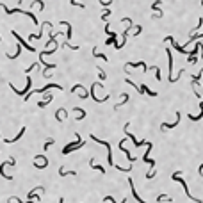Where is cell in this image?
<instances>
[{
	"label": "cell",
	"mask_w": 203,
	"mask_h": 203,
	"mask_svg": "<svg viewBox=\"0 0 203 203\" xmlns=\"http://www.w3.org/2000/svg\"><path fill=\"white\" fill-rule=\"evenodd\" d=\"M0 7H2V9H4V11L7 13V14H14V13H20V14H27V16H29V18L32 20V23H34V25H39V21L36 20V16H34V14H32L30 11H23V9H20V7L9 9V7H7V5H4V4H0Z\"/></svg>",
	"instance_id": "obj_1"
},
{
	"label": "cell",
	"mask_w": 203,
	"mask_h": 203,
	"mask_svg": "<svg viewBox=\"0 0 203 203\" xmlns=\"http://www.w3.org/2000/svg\"><path fill=\"white\" fill-rule=\"evenodd\" d=\"M180 175H182V173H180V171H176V173H173V176H171V178H173L175 182H180V183H182V187H183V191H185V194H187V196H189V198H191L192 201L201 203V200H200V198H194V196H192V194L189 192V187H187V183H185V180H183V178L180 176Z\"/></svg>",
	"instance_id": "obj_2"
},
{
	"label": "cell",
	"mask_w": 203,
	"mask_h": 203,
	"mask_svg": "<svg viewBox=\"0 0 203 203\" xmlns=\"http://www.w3.org/2000/svg\"><path fill=\"white\" fill-rule=\"evenodd\" d=\"M75 136H77V141L71 142V144H66V146L62 148V155H68L70 151H73V150H77V148H82V146H84V141H82L80 134H75Z\"/></svg>",
	"instance_id": "obj_3"
},
{
	"label": "cell",
	"mask_w": 203,
	"mask_h": 203,
	"mask_svg": "<svg viewBox=\"0 0 203 203\" xmlns=\"http://www.w3.org/2000/svg\"><path fill=\"white\" fill-rule=\"evenodd\" d=\"M91 139H93V141H96L98 144H103V146L107 148V162L111 164V166H116V164H114V159H112V148H111V144H109L107 141H102V139H96V136H93V134H91Z\"/></svg>",
	"instance_id": "obj_4"
},
{
	"label": "cell",
	"mask_w": 203,
	"mask_h": 203,
	"mask_svg": "<svg viewBox=\"0 0 203 203\" xmlns=\"http://www.w3.org/2000/svg\"><path fill=\"white\" fill-rule=\"evenodd\" d=\"M128 126H130V123H125V134H126V137H130V139H132L134 146H137V148H139V146H148V144H150L148 141H137V139L134 137V134H130V132H128Z\"/></svg>",
	"instance_id": "obj_5"
},
{
	"label": "cell",
	"mask_w": 203,
	"mask_h": 203,
	"mask_svg": "<svg viewBox=\"0 0 203 203\" xmlns=\"http://www.w3.org/2000/svg\"><path fill=\"white\" fill-rule=\"evenodd\" d=\"M59 89L61 91L62 89V86H59V84H46V86H43V87H38V89H34V91H30V93H39V95H43V93H46L48 89Z\"/></svg>",
	"instance_id": "obj_6"
},
{
	"label": "cell",
	"mask_w": 203,
	"mask_h": 203,
	"mask_svg": "<svg viewBox=\"0 0 203 203\" xmlns=\"http://www.w3.org/2000/svg\"><path fill=\"white\" fill-rule=\"evenodd\" d=\"M11 34H13V36H14V38H16V39H18V43H20L21 46H25V48H27V50H29V52H36V48H34V46H30V45H29V43H27V41L23 39V38H20V34H18V32H16V30H13V32H11Z\"/></svg>",
	"instance_id": "obj_7"
},
{
	"label": "cell",
	"mask_w": 203,
	"mask_h": 203,
	"mask_svg": "<svg viewBox=\"0 0 203 203\" xmlns=\"http://www.w3.org/2000/svg\"><path fill=\"white\" fill-rule=\"evenodd\" d=\"M30 84H32V79H30V77H27V86H25V89H16V87H14V86H13V84H9V87H11V91H14V93H16V95H21V96H25V91H29V89H30Z\"/></svg>",
	"instance_id": "obj_8"
},
{
	"label": "cell",
	"mask_w": 203,
	"mask_h": 203,
	"mask_svg": "<svg viewBox=\"0 0 203 203\" xmlns=\"http://www.w3.org/2000/svg\"><path fill=\"white\" fill-rule=\"evenodd\" d=\"M166 54H167V61H169V82H173L175 80V77H173V55H171L169 48H166Z\"/></svg>",
	"instance_id": "obj_9"
},
{
	"label": "cell",
	"mask_w": 203,
	"mask_h": 203,
	"mask_svg": "<svg viewBox=\"0 0 203 203\" xmlns=\"http://www.w3.org/2000/svg\"><path fill=\"white\" fill-rule=\"evenodd\" d=\"M180 118H182V114H180V112H176V120H175L173 123H162V125H161V128H162V130H166V128H175V126L180 123Z\"/></svg>",
	"instance_id": "obj_10"
},
{
	"label": "cell",
	"mask_w": 203,
	"mask_h": 203,
	"mask_svg": "<svg viewBox=\"0 0 203 203\" xmlns=\"http://www.w3.org/2000/svg\"><path fill=\"white\" fill-rule=\"evenodd\" d=\"M128 185H130V189H132V196H134V198H136L137 201H139V203H148V201H144L141 196H139V192L136 191V187H134V182H132V178H128Z\"/></svg>",
	"instance_id": "obj_11"
},
{
	"label": "cell",
	"mask_w": 203,
	"mask_h": 203,
	"mask_svg": "<svg viewBox=\"0 0 203 203\" xmlns=\"http://www.w3.org/2000/svg\"><path fill=\"white\" fill-rule=\"evenodd\" d=\"M34 166L43 169V167H46V166H48V159H46V157H43V155H41V157L38 155V157H36V162H34Z\"/></svg>",
	"instance_id": "obj_12"
},
{
	"label": "cell",
	"mask_w": 203,
	"mask_h": 203,
	"mask_svg": "<svg viewBox=\"0 0 203 203\" xmlns=\"http://www.w3.org/2000/svg\"><path fill=\"white\" fill-rule=\"evenodd\" d=\"M120 150H121L123 153H125V155H126V159H128V162H134V157H132V155H130V151H128V148H125V141H120Z\"/></svg>",
	"instance_id": "obj_13"
},
{
	"label": "cell",
	"mask_w": 203,
	"mask_h": 203,
	"mask_svg": "<svg viewBox=\"0 0 203 203\" xmlns=\"http://www.w3.org/2000/svg\"><path fill=\"white\" fill-rule=\"evenodd\" d=\"M125 66H126V68H139V66H141L144 71H148V70H150V68H148V66H146L142 61H139V62H126Z\"/></svg>",
	"instance_id": "obj_14"
},
{
	"label": "cell",
	"mask_w": 203,
	"mask_h": 203,
	"mask_svg": "<svg viewBox=\"0 0 203 203\" xmlns=\"http://www.w3.org/2000/svg\"><path fill=\"white\" fill-rule=\"evenodd\" d=\"M23 134H25V126H21V128H20V132H18V134H16V136H14L13 139H5V142H7V144H11V142L20 141L21 137H23Z\"/></svg>",
	"instance_id": "obj_15"
},
{
	"label": "cell",
	"mask_w": 203,
	"mask_h": 203,
	"mask_svg": "<svg viewBox=\"0 0 203 203\" xmlns=\"http://www.w3.org/2000/svg\"><path fill=\"white\" fill-rule=\"evenodd\" d=\"M52 100H54V96H52V95H46V96H45V100L38 102L36 105H38L39 109H43V107H46V105H48V103H50V102H52Z\"/></svg>",
	"instance_id": "obj_16"
},
{
	"label": "cell",
	"mask_w": 203,
	"mask_h": 203,
	"mask_svg": "<svg viewBox=\"0 0 203 203\" xmlns=\"http://www.w3.org/2000/svg\"><path fill=\"white\" fill-rule=\"evenodd\" d=\"M73 111H75V112H77V118H75V120H77V121H82V120H84V118H86V111H84V109H80V107H75V109H73Z\"/></svg>",
	"instance_id": "obj_17"
},
{
	"label": "cell",
	"mask_w": 203,
	"mask_h": 203,
	"mask_svg": "<svg viewBox=\"0 0 203 203\" xmlns=\"http://www.w3.org/2000/svg\"><path fill=\"white\" fill-rule=\"evenodd\" d=\"M64 116H68V111H66V109H59V111L55 112V120H57L59 123L62 121V118H64Z\"/></svg>",
	"instance_id": "obj_18"
},
{
	"label": "cell",
	"mask_w": 203,
	"mask_h": 203,
	"mask_svg": "<svg viewBox=\"0 0 203 203\" xmlns=\"http://www.w3.org/2000/svg\"><path fill=\"white\" fill-rule=\"evenodd\" d=\"M59 175H61V176H75V175H77V171H68V173H66V169H64V167H59Z\"/></svg>",
	"instance_id": "obj_19"
},
{
	"label": "cell",
	"mask_w": 203,
	"mask_h": 203,
	"mask_svg": "<svg viewBox=\"0 0 203 203\" xmlns=\"http://www.w3.org/2000/svg\"><path fill=\"white\" fill-rule=\"evenodd\" d=\"M105 45H114V46L118 45V43H116V34H114V32H111V36L107 38V41H105Z\"/></svg>",
	"instance_id": "obj_20"
},
{
	"label": "cell",
	"mask_w": 203,
	"mask_h": 203,
	"mask_svg": "<svg viewBox=\"0 0 203 203\" xmlns=\"http://www.w3.org/2000/svg\"><path fill=\"white\" fill-rule=\"evenodd\" d=\"M141 93H146V95H150V96H157V91H150L146 86H141Z\"/></svg>",
	"instance_id": "obj_21"
},
{
	"label": "cell",
	"mask_w": 203,
	"mask_h": 203,
	"mask_svg": "<svg viewBox=\"0 0 203 203\" xmlns=\"http://www.w3.org/2000/svg\"><path fill=\"white\" fill-rule=\"evenodd\" d=\"M20 54H21V45H18L16 52H14V54H7V57H9V59H16V57H18Z\"/></svg>",
	"instance_id": "obj_22"
},
{
	"label": "cell",
	"mask_w": 203,
	"mask_h": 203,
	"mask_svg": "<svg viewBox=\"0 0 203 203\" xmlns=\"http://www.w3.org/2000/svg\"><path fill=\"white\" fill-rule=\"evenodd\" d=\"M126 102H128V95H126V93H123V100L120 102V103H116V105H114V109H120V107H121V105H125Z\"/></svg>",
	"instance_id": "obj_23"
},
{
	"label": "cell",
	"mask_w": 203,
	"mask_h": 203,
	"mask_svg": "<svg viewBox=\"0 0 203 203\" xmlns=\"http://www.w3.org/2000/svg\"><path fill=\"white\" fill-rule=\"evenodd\" d=\"M103 201H111V203H126V198H123L121 201H116V200H114L112 196H105V198H103Z\"/></svg>",
	"instance_id": "obj_24"
},
{
	"label": "cell",
	"mask_w": 203,
	"mask_h": 203,
	"mask_svg": "<svg viewBox=\"0 0 203 203\" xmlns=\"http://www.w3.org/2000/svg\"><path fill=\"white\" fill-rule=\"evenodd\" d=\"M93 55H95V57H100L102 61L107 62V55H103V54H100V52H96V48H93Z\"/></svg>",
	"instance_id": "obj_25"
},
{
	"label": "cell",
	"mask_w": 203,
	"mask_h": 203,
	"mask_svg": "<svg viewBox=\"0 0 203 203\" xmlns=\"http://www.w3.org/2000/svg\"><path fill=\"white\" fill-rule=\"evenodd\" d=\"M89 166H91V167H93V169H98V171H100V173H105V169H103V167H102V166H98V164H95V159H93V161H91V164H89Z\"/></svg>",
	"instance_id": "obj_26"
},
{
	"label": "cell",
	"mask_w": 203,
	"mask_h": 203,
	"mask_svg": "<svg viewBox=\"0 0 203 203\" xmlns=\"http://www.w3.org/2000/svg\"><path fill=\"white\" fill-rule=\"evenodd\" d=\"M96 71H98V75H100V80H105V79H107V75H105V71L102 70L100 66H96Z\"/></svg>",
	"instance_id": "obj_27"
},
{
	"label": "cell",
	"mask_w": 203,
	"mask_h": 203,
	"mask_svg": "<svg viewBox=\"0 0 203 203\" xmlns=\"http://www.w3.org/2000/svg\"><path fill=\"white\" fill-rule=\"evenodd\" d=\"M157 201H171V198L169 196H166V194H161V196H157Z\"/></svg>",
	"instance_id": "obj_28"
},
{
	"label": "cell",
	"mask_w": 203,
	"mask_h": 203,
	"mask_svg": "<svg viewBox=\"0 0 203 203\" xmlns=\"http://www.w3.org/2000/svg\"><path fill=\"white\" fill-rule=\"evenodd\" d=\"M200 38H203V34H192V36L189 38V41H187V45L192 43V41H196V39H200Z\"/></svg>",
	"instance_id": "obj_29"
},
{
	"label": "cell",
	"mask_w": 203,
	"mask_h": 203,
	"mask_svg": "<svg viewBox=\"0 0 203 203\" xmlns=\"http://www.w3.org/2000/svg\"><path fill=\"white\" fill-rule=\"evenodd\" d=\"M109 16H111V9H107V7H105V11H103V14H102V20L105 21Z\"/></svg>",
	"instance_id": "obj_30"
},
{
	"label": "cell",
	"mask_w": 203,
	"mask_h": 203,
	"mask_svg": "<svg viewBox=\"0 0 203 203\" xmlns=\"http://www.w3.org/2000/svg\"><path fill=\"white\" fill-rule=\"evenodd\" d=\"M70 4H71V5H77V7H82V9H84V7H86V5H84V4H82L80 0H71V2H70Z\"/></svg>",
	"instance_id": "obj_31"
},
{
	"label": "cell",
	"mask_w": 203,
	"mask_h": 203,
	"mask_svg": "<svg viewBox=\"0 0 203 203\" xmlns=\"http://www.w3.org/2000/svg\"><path fill=\"white\" fill-rule=\"evenodd\" d=\"M52 144H54V139H48V141H46V142H45V144H43V150L46 151V150H48V148H50Z\"/></svg>",
	"instance_id": "obj_32"
},
{
	"label": "cell",
	"mask_w": 203,
	"mask_h": 203,
	"mask_svg": "<svg viewBox=\"0 0 203 203\" xmlns=\"http://www.w3.org/2000/svg\"><path fill=\"white\" fill-rule=\"evenodd\" d=\"M155 79H157V80H162V77H161V70H159V68H155Z\"/></svg>",
	"instance_id": "obj_33"
},
{
	"label": "cell",
	"mask_w": 203,
	"mask_h": 203,
	"mask_svg": "<svg viewBox=\"0 0 203 203\" xmlns=\"http://www.w3.org/2000/svg\"><path fill=\"white\" fill-rule=\"evenodd\" d=\"M80 87H82L80 84H77V86H73V87H71V93H75V91H79Z\"/></svg>",
	"instance_id": "obj_34"
},
{
	"label": "cell",
	"mask_w": 203,
	"mask_h": 203,
	"mask_svg": "<svg viewBox=\"0 0 203 203\" xmlns=\"http://www.w3.org/2000/svg\"><path fill=\"white\" fill-rule=\"evenodd\" d=\"M200 52H201V57H203V45H201V48H200Z\"/></svg>",
	"instance_id": "obj_35"
},
{
	"label": "cell",
	"mask_w": 203,
	"mask_h": 203,
	"mask_svg": "<svg viewBox=\"0 0 203 203\" xmlns=\"http://www.w3.org/2000/svg\"><path fill=\"white\" fill-rule=\"evenodd\" d=\"M59 203H64V200H62V198H61V200H59Z\"/></svg>",
	"instance_id": "obj_36"
},
{
	"label": "cell",
	"mask_w": 203,
	"mask_h": 203,
	"mask_svg": "<svg viewBox=\"0 0 203 203\" xmlns=\"http://www.w3.org/2000/svg\"><path fill=\"white\" fill-rule=\"evenodd\" d=\"M18 2H20V4H21V0H18Z\"/></svg>",
	"instance_id": "obj_37"
}]
</instances>
